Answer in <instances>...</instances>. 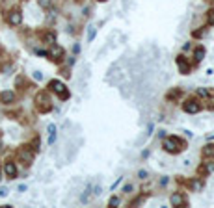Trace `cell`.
<instances>
[{"instance_id":"14","label":"cell","mask_w":214,"mask_h":208,"mask_svg":"<svg viewBox=\"0 0 214 208\" xmlns=\"http://www.w3.org/2000/svg\"><path fill=\"white\" fill-rule=\"evenodd\" d=\"M95 37V26H88V41H93Z\"/></svg>"},{"instance_id":"15","label":"cell","mask_w":214,"mask_h":208,"mask_svg":"<svg viewBox=\"0 0 214 208\" xmlns=\"http://www.w3.org/2000/svg\"><path fill=\"white\" fill-rule=\"evenodd\" d=\"M45 41H47V43H50V45H52V43L56 41V36H54V34H52V32H50V34H47V36H45Z\"/></svg>"},{"instance_id":"3","label":"cell","mask_w":214,"mask_h":208,"mask_svg":"<svg viewBox=\"0 0 214 208\" xmlns=\"http://www.w3.org/2000/svg\"><path fill=\"white\" fill-rule=\"evenodd\" d=\"M8 23L13 24V26H19L20 23H23V13H20V11H11L8 15Z\"/></svg>"},{"instance_id":"1","label":"cell","mask_w":214,"mask_h":208,"mask_svg":"<svg viewBox=\"0 0 214 208\" xmlns=\"http://www.w3.org/2000/svg\"><path fill=\"white\" fill-rule=\"evenodd\" d=\"M164 149L168 151V152H177V151H181L183 149V141H181L179 138H166L164 139Z\"/></svg>"},{"instance_id":"27","label":"cell","mask_w":214,"mask_h":208,"mask_svg":"<svg viewBox=\"0 0 214 208\" xmlns=\"http://www.w3.org/2000/svg\"><path fill=\"white\" fill-rule=\"evenodd\" d=\"M102 2H104V0H102Z\"/></svg>"},{"instance_id":"9","label":"cell","mask_w":214,"mask_h":208,"mask_svg":"<svg viewBox=\"0 0 214 208\" xmlns=\"http://www.w3.org/2000/svg\"><path fill=\"white\" fill-rule=\"evenodd\" d=\"M177 65H179V69H181V73H183V74H186V73L190 71V67H188V65L184 63L183 56H179V58H177Z\"/></svg>"},{"instance_id":"12","label":"cell","mask_w":214,"mask_h":208,"mask_svg":"<svg viewBox=\"0 0 214 208\" xmlns=\"http://www.w3.org/2000/svg\"><path fill=\"white\" fill-rule=\"evenodd\" d=\"M203 156H205V158L214 156V145H205V147H203Z\"/></svg>"},{"instance_id":"2","label":"cell","mask_w":214,"mask_h":208,"mask_svg":"<svg viewBox=\"0 0 214 208\" xmlns=\"http://www.w3.org/2000/svg\"><path fill=\"white\" fill-rule=\"evenodd\" d=\"M50 87H52V89H54L61 98H69V91L65 89V85H63L61 82H58V80H52L50 82Z\"/></svg>"},{"instance_id":"13","label":"cell","mask_w":214,"mask_h":208,"mask_svg":"<svg viewBox=\"0 0 214 208\" xmlns=\"http://www.w3.org/2000/svg\"><path fill=\"white\" fill-rule=\"evenodd\" d=\"M203 56H205V48L199 47V48L196 50V60H197V61H201V60H203Z\"/></svg>"},{"instance_id":"10","label":"cell","mask_w":214,"mask_h":208,"mask_svg":"<svg viewBox=\"0 0 214 208\" xmlns=\"http://www.w3.org/2000/svg\"><path fill=\"white\" fill-rule=\"evenodd\" d=\"M54 139H56V126L54 125H49V143L52 145V143H54Z\"/></svg>"},{"instance_id":"7","label":"cell","mask_w":214,"mask_h":208,"mask_svg":"<svg viewBox=\"0 0 214 208\" xmlns=\"http://www.w3.org/2000/svg\"><path fill=\"white\" fill-rule=\"evenodd\" d=\"M183 203H184V199H183L181 193H173V195H171V204H173V206H183Z\"/></svg>"},{"instance_id":"26","label":"cell","mask_w":214,"mask_h":208,"mask_svg":"<svg viewBox=\"0 0 214 208\" xmlns=\"http://www.w3.org/2000/svg\"><path fill=\"white\" fill-rule=\"evenodd\" d=\"M0 179H2V177H0Z\"/></svg>"},{"instance_id":"25","label":"cell","mask_w":214,"mask_h":208,"mask_svg":"<svg viewBox=\"0 0 214 208\" xmlns=\"http://www.w3.org/2000/svg\"><path fill=\"white\" fill-rule=\"evenodd\" d=\"M209 171H214V163H209V167H207Z\"/></svg>"},{"instance_id":"6","label":"cell","mask_w":214,"mask_h":208,"mask_svg":"<svg viewBox=\"0 0 214 208\" xmlns=\"http://www.w3.org/2000/svg\"><path fill=\"white\" fill-rule=\"evenodd\" d=\"M0 101H2L4 104H11L15 101V93L13 91H2L0 93Z\"/></svg>"},{"instance_id":"8","label":"cell","mask_w":214,"mask_h":208,"mask_svg":"<svg viewBox=\"0 0 214 208\" xmlns=\"http://www.w3.org/2000/svg\"><path fill=\"white\" fill-rule=\"evenodd\" d=\"M50 56H52V58H56V60H60V58L63 56V48L58 47V45H54V47H52V50H50Z\"/></svg>"},{"instance_id":"21","label":"cell","mask_w":214,"mask_h":208,"mask_svg":"<svg viewBox=\"0 0 214 208\" xmlns=\"http://www.w3.org/2000/svg\"><path fill=\"white\" fill-rule=\"evenodd\" d=\"M8 195V188H0V197H6Z\"/></svg>"},{"instance_id":"11","label":"cell","mask_w":214,"mask_h":208,"mask_svg":"<svg viewBox=\"0 0 214 208\" xmlns=\"http://www.w3.org/2000/svg\"><path fill=\"white\" fill-rule=\"evenodd\" d=\"M20 158H23L26 163H32V162H34V154L28 152V151H20Z\"/></svg>"},{"instance_id":"4","label":"cell","mask_w":214,"mask_h":208,"mask_svg":"<svg viewBox=\"0 0 214 208\" xmlns=\"http://www.w3.org/2000/svg\"><path fill=\"white\" fill-rule=\"evenodd\" d=\"M4 173L8 175V179H15V175H17V167H15V163H13V162H8L6 166H4Z\"/></svg>"},{"instance_id":"23","label":"cell","mask_w":214,"mask_h":208,"mask_svg":"<svg viewBox=\"0 0 214 208\" xmlns=\"http://www.w3.org/2000/svg\"><path fill=\"white\" fill-rule=\"evenodd\" d=\"M138 177H140V179H145L147 173H145V171H140V173H138Z\"/></svg>"},{"instance_id":"19","label":"cell","mask_w":214,"mask_h":208,"mask_svg":"<svg viewBox=\"0 0 214 208\" xmlns=\"http://www.w3.org/2000/svg\"><path fill=\"white\" fill-rule=\"evenodd\" d=\"M115 204H119V199H117V197H112V199H110V206H115Z\"/></svg>"},{"instance_id":"16","label":"cell","mask_w":214,"mask_h":208,"mask_svg":"<svg viewBox=\"0 0 214 208\" xmlns=\"http://www.w3.org/2000/svg\"><path fill=\"white\" fill-rule=\"evenodd\" d=\"M192 188H194V190H201V188H203V184L197 182V180H194V182H192Z\"/></svg>"},{"instance_id":"18","label":"cell","mask_w":214,"mask_h":208,"mask_svg":"<svg viewBox=\"0 0 214 208\" xmlns=\"http://www.w3.org/2000/svg\"><path fill=\"white\" fill-rule=\"evenodd\" d=\"M197 95L199 97H209V91L207 89H197Z\"/></svg>"},{"instance_id":"24","label":"cell","mask_w":214,"mask_h":208,"mask_svg":"<svg viewBox=\"0 0 214 208\" xmlns=\"http://www.w3.org/2000/svg\"><path fill=\"white\" fill-rule=\"evenodd\" d=\"M34 76H36V78H37V80H41V78H43V74H41V73H37V71L34 73Z\"/></svg>"},{"instance_id":"22","label":"cell","mask_w":214,"mask_h":208,"mask_svg":"<svg viewBox=\"0 0 214 208\" xmlns=\"http://www.w3.org/2000/svg\"><path fill=\"white\" fill-rule=\"evenodd\" d=\"M131 190H132V186H131V184H127L125 188H123V191H125V193H128V191H131Z\"/></svg>"},{"instance_id":"20","label":"cell","mask_w":214,"mask_h":208,"mask_svg":"<svg viewBox=\"0 0 214 208\" xmlns=\"http://www.w3.org/2000/svg\"><path fill=\"white\" fill-rule=\"evenodd\" d=\"M209 24H214V11H209Z\"/></svg>"},{"instance_id":"5","label":"cell","mask_w":214,"mask_h":208,"mask_svg":"<svg viewBox=\"0 0 214 208\" xmlns=\"http://www.w3.org/2000/svg\"><path fill=\"white\" fill-rule=\"evenodd\" d=\"M199 108H201V106H199L196 101H188V102H184V112H188V113H197Z\"/></svg>"},{"instance_id":"17","label":"cell","mask_w":214,"mask_h":208,"mask_svg":"<svg viewBox=\"0 0 214 208\" xmlns=\"http://www.w3.org/2000/svg\"><path fill=\"white\" fill-rule=\"evenodd\" d=\"M39 6L41 8H49L50 6V0H39Z\"/></svg>"}]
</instances>
